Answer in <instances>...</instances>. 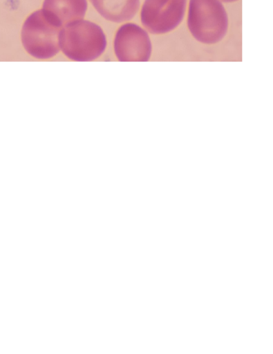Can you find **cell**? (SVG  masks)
<instances>
[{
    "mask_svg": "<svg viewBox=\"0 0 273 354\" xmlns=\"http://www.w3.org/2000/svg\"><path fill=\"white\" fill-rule=\"evenodd\" d=\"M106 46L102 28L93 22L79 20L62 28L59 46L70 59L88 62L99 57Z\"/></svg>",
    "mask_w": 273,
    "mask_h": 354,
    "instance_id": "1",
    "label": "cell"
},
{
    "mask_svg": "<svg viewBox=\"0 0 273 354\" xmlns=\"http://www.w3.org/2000/svg\"><path fill=\"white\" fill-rule=\"evenodd\" d=\"M187 25L198 41L215 44L227 32V12L218 0H190Z\"/></svg>",
    "mask_w": 273,
    "mask_h": 354,
    "instance_id": "2",
    "label": "cell"
},
{
    "mask_svg": "<svg viewBox=\"0 0 273 354\" xmlns=\"http://www.w3.org/2000/svg\"><path fill=\"white\" fill-rule=\"evenodd\" d=\"M62 27L43 10L32 13L21 30V41L27 53L37 59H49L59 51Z\"/></svg>",
    "mask_w": 273,
    "mask_h": 354,
    "instance_id": "3",
    "label": "cell"
},
{
    "mask_svg": "<svg viewBox=\"0 0 273 354\" xmlns=\"http://www.w3.org/2000/svg\"><path fill=\"white\" fill-rule=\"evenodd\" d=\"M187 0H145L141 10L142 25L153 34L176 28L183 19Z\"/></svg>",
    "mask_w": 273,
    "mask_h": 354,
    "instance_id": "4",
    "label": "cell"
},
{
    "mask_svg": "<svg viewBox=\"0 0 273 354\" xmlns=\"http://www.w3.org/2000/svg\"><path fill=\"white\" fill-rule=\"evenodd\" d=\"M115 53L121 62H146L151 53V44L147 32L134 24L122 25L114 41Z\"/></svg>",
    "mask_w": 273,
    "mask_h": 354,
    "instance_id": "5",
    "label": "cell"
},
{
    "mask_svg": "<svg viewBox=\"0 0 273 354\" xmlns=\"http://www.w3.org/2000/svg\"><path fill=\"white\" fill-rule=\"evenodd\" d=\"M87 9L86 0H44L43 11L59 26L82 20Z\"/></svg>",
    "mask_w": 273,
    "mask_h": 354,
    "instance_id": "6",
    "label": "cell"
},
{
    "mask_svg": "<svg viewBox=\"0 0 273 354\" xmlns=\"http://www.w3.org/2000/svg\"><path fill=\"white\" fill-rule=\"evenodd\" d=\"M90 1L104 18L117 23L131 19L137 13L140 6V0Z\"/></svg>",
    "mask_w": 273,
    "mask_h": 354,
    "instance_id": "7",
    "label": "cell"
},
{
    "mask_svg": "<svg viewBox=\"0 0 273 354\" xmlns=\"http://www.w3.org/2000/svg\"><path fill=\"white\" fill-rule=\"evenodd\" d=\"M221 1L223 2H232V1H237V0H221Z\"/></svg>",
    "mask_w": 273,
    "mask_h": 354,
    "instance_id": "8",
    "label": "cell"
}]
</instances>
